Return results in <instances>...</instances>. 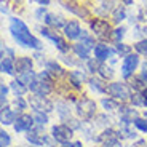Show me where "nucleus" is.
<instances>
[{
    "label": "nucleus",
    "mask_w": 147,
    "mask_h": 147,
    "mask_svg": "<svg viewBox=\"0 0 147 147\" xmlns=\"http://www.w3.org/2000/svg\"><path fill=\"white\" fill-rule=\"evenodd\" d=\"M10 34L11 37L18 42L21 47H26V48H35V50H40L42 43L38 38L32 35L27 29V26L21 19L18 18H11V26H10Z\"/></svg>",
    "instance_id": "nucleus-1"
},
{
    "label": "nucleus",
    "mask_w": 147,
    "mask_h": 147,
    "mask_svg": "<svg viewBox=\"0 0 147 147\" xmlns=\"http://www.w3.org/2000/svg\"><path fill=\"white\" fill-rule=\"evenodd\" d=\"M94 110H96V104L94 101L91 99H82L77 102V114L80 115L83 120H88V118H91L93 115H94Z\"/></svg>",
    "instance_id": "nucleus-2"
},
{
    "label": "nucleus",
    "mask_w": 147,
    "mask_h": 147,
    "mask_svg": "<svg viewBox=\"0 0 147 147\" xmlns=\"http://www.w3.org/2000/svg\"><path fill=\"white\" fill-rule=\"evenodd\" d=\"M138 64H139V56L138 55H128L123 59V64H121V75L123 78H129L133 75V72L136 70Z\"/></svg>",
    "instance_id": "nucleus-3"
},
{
    "label": "nucleus",
    "mask_w": 147,
    "mask_h": 147,
    "mask_svg": "<svg viewBox=\"0 0 147 147\" xmlns=\"http://www.w3.org/2000/svg\"><path fill=\"white\" fill-rule=\"evenodd\" d=\"M29 88H30V91H34L38 96H47L48 93L51 91L50 83H48L47 80H43V78H40L38 75H35V78L29 83Z\"/></svg>",
    "instance_id": "nucleus-4"
},
{
    "label": "nucleus",
    "mask_w": 147,
    "mask_h": 147,
    "mask_svg": "<svg viewBox=\"0 0 147 147\" xmlns=\"http://www.w3.org/2000/svg\"><path fill=\"white\" fill-rule=\"evenodd\" d=\"M107 91L110 93V96H114L115 99H128L131 96L129 88L125 83H110L107 86Z\"/></svg>",
    "instance_id": "nucleus-5"
},
{
    "label": "nucleus",
    "mask_w": 147,
    "mask_h": 147,
    "mask_svg": "<svg viewBox=\"0 0 147 147\" xmlns=\"http://www.w3.org/2000/svg\"><path fill=\"white\" fill-rule=\"evenodd\" d=\"M51 133H53V138H55L58 142H63V144H66L67 141H70V138H72V129H70L67 125L53 126Z\"/></svg>",
    "instance_id": "nucleus-6"
},
{
    "label": "nucleus",
    "mask_w": 147,
    "mask_h": 147,
    "mask_svg": "<svg viewBox=\"0 0 147 147\" xmlns=\"http://www.w3.org/2000/svg\"><path fill=\"white\" fill-rule=\"evenodd\" d=\"M29 104L35 110H40V112H42V110H45V112H51V110H53V104L50 102L48 99H45L43 96H38V94L30 96Z\"/></svg>",
    "instance_id": "nucleus-7"
},
{
    "label": "nucleus",
    "mask_w": 147,
    "mask_h": 147,
    "mask_svg": "<svg viewBox=\"0 0 147 147\" xmlns=\"http://www.w3.org/2000/svg\"><path fill=\"white\" fill-rule=\"evenodd\" d=\"M26 138H27V141H29L30 144H34V146H43V144L48 142L47 134H45V133L42 131L40 128H35V129H30V131H27Z\"/></svg>",
    "instance_id": "nucleus-8"
},
{
    "label": "nucleus",
    "mask_w": 147,
    "mask_h": 147,
    "mask_svg": "<svg viewBox=\"0 0 147 147\" xmlns=\"http://www.w3.org/2000/svg\"><path fill=\"white\" fill-rule=\"evenodd\" d=\"M40 34H42L43 37H47V38H50V40H51L53 43L56 45V48H58V50H59L61 53H66L67 50H69V47H67V43H66V42H64V40H63V38H61L59 35L53 34L51 30L43 29V27H42V29H40Z\"/></svg>",
    "instance_id": "nucleus-9"
},
{
    "label": "nucleus",
    "mask_w": 147,
    "mask_h": 147,
    "mask_svg": "<svg viewBox=\"0 0 147 147\" xmlns=\"http://www.w3.org/2000/svg\"><path fill=\"white\" fill-rule=\"evenodd\" d=\"M34 125V117L30 115H21L18 117V120L15 121V131L22 133V131H30Z\"/></svg>",
    "instance_id": "nucleus-10"
},
{
    "label": "nucleus",
    "mask_w": 147,
    "mask_h": 147,
    "mask_svg": "<svg viewBox=\"0 0 147 147\" xmlns=\"http://www.w3.org/2000/svg\"><path fill=\"white\" fill-rule=\"evenodd\" d=\"M91 29L96 35H99V37H104L106 34L110 32V26L104 19H94V21H91Z\"/></svg>",
    "instance_id": "nucleus-11"
},
{
    "label": "nucleus",
    "mask_w": 147,
    "mask_h": 147,
    "mask_svg": "<svg viewBox=\"0 0 147 147\" xmlns=\"http://www.w3.org/2000/svg\"><path fill=\"white\" fill-rule=\"evenodd\" d=\"M64 34H66V37H67V38H70V40H75V38H78V37L82 35V30H80L78 22H77V21L67 22L66 26H64Z\"/></svg>",
    "instance_id": "nucleus-12"
},
{
    "label": "nucleus",
    "mask_w": 147,
    "mask_h": 147,
    "mask_svg": "<svg viewBox=\"0 0 147 147\" xmlns=\"http://www.w3.org/2000/svg\"><path fill=\"white\" fill-rule=\"evenodd\" d=\"M63 2V5L67 8V10L70 11V13H75V15H78V16H83V18H86L88 16V13L83 10V8L80 7V5L75 2V0H61Z\"/></svg>",
    "instance_id": "nucleus-13"
},
{
    "label": "nucleus",
    "mask_w": 147,
    "mask_h": 147,
    "mask_svg": "<svg viewBox=\"0 0 147 147\" xmlns=\"http://www.w3.org/2000/svg\"><path fill=\"white\" fill-rule=\"evenodd\" d=\"M16 70L21 75L27 72H32V61H30V58H19L16 61Z\"/></svg>",
    "instance_id": "nucleus-14"
},
{
    "label": "nucleus",
    "mask_w": 147,
    "mask_h": 147,
    "mask_svg": "<svg viewBox=\"0 0 147 147\" xmlns=\"http://www.w3.org/2000/svg\"><path fill=\"white\" fill-rule=\"evenodd\" d=\"M43 21H45V24H48V26H51V27H56V29H58V27L66 26V24H64V19L61 18V16L53 15V13H48V15H45Z\"/></svg>",
    "instance_id": "nucleus-15"
},
{
    "label": "nucleus",
    "mask_w": 147,
    "mask_h": 147,
    "mask_svg": "<svg viewBox=\"0 0 147 147\" xmlns=\"http://www.w3.org/2000/svg\"><path fill=\"white\" fill-rule=\"evenodd\" d=\"M112 50H110L107 45H96L94 47V56H96V59H99V61H104V59H107V56L109 55H112Z\"/></svg>",
    "instance_id": "nucleus-16"
},
{
    "label": "nucleus",
    "mask_w": 147,
    "mask_h": 147,
    "mask_svg": "<svg viewBox=\"0 0 147 147\" xmlns=\"http://www.w3.org/2000/svg\"><path fill=\"white\" fill-rule=\"evenodd\" d=\"M16 120H18V118H16V112L8 110L7 107L2 109V123H3V125H11V123H15Z\"/></svg>",
    "instance_id": "nucleus-17"
},
{
    "label": "nucleus",
    "mask_w": 147,
    "mask_h": 147,
    "mask_svg": "<svg viewBox=\"0 0 147 147\" xmlns=\"http://www.w3.org/2000/svg\"><path fill=\"white\" fill-rule=\"evenodd\" d=\"M2 72L8 74V75H15L16 67L13 66V61H11V58L3 56V59H2Z\"/></svg>",
    "instance_id": "nucleus-18"
},
{
    "label": "nucleus",
    "mask_w": 147,
    "mask_h": 147,
    "mask_svg": "<svg viewBox=\"0 0 147 147\" xmlns=\"http://www.w3.org/2000/svg\"><path fill=\"white\" fill-rule=\"evenodd\" d=\"M74 51L77 53V56L82 58V59H88V56H90V48L86 47V45H83V43L74 45Z\"/></svg>",
    "instance_id": "nucleus-19"
},
{
    "label": "nucleus",
    "mask_w": 147,
    "mask_h": 147,
    "mask_svg": "<svg viewBox=\"0 0 147 147\" xmlns=\"http://www.w3.org/2000/svg\"><path fill=\"white\" fill-rule=\"evenodd\" d=\"M70 80H72V85L75 86V88H80L82 86V82L85 80V75L82 72H77V70H72L70 72Z\"/></svg>",
    "instance_id": "nucleus-20"
},
{
    "label": "nucleus",
    "mask_w": 147,
    "mask_h": 147,
    "mask_svg": "<svg viewBox=\"0 0 147 147\" xmlns=\"http://www.w3.org/2000/svg\"><path fill=\"white\" fill-rule=\"evenodd\" d=\"M11 90L16 93V96H22L24 93L27 91V88L22 85L21 80H15V82H11Z\"/></svg>",
    "instance_id": "nucleus-21"
},
{
    "label": "nucleus",
    "mask_w": 147,
    "mask_h": 147,
    "mask_svg": "<svg viewBox=\"0 0 147 147\" xmlns=\"http://www.w3.org/2000/svg\"><path fill=\"white\" fill-rule=\"evenodd\" d=\"M126 16V11H125V7H117L114 10V16H112V19H114V22H120L123 21Z\"/></svg>",
    "instance_id": "nucleus-22"
},
{
    "label": "nucleus",
    "mask_w": 147,
    "mask_h": 147,
    "mask_svg": "<svg viewBox=\"0 0 147 147\" xmlns=\"http://www.w3.org/2000/svg\"><path fill=\"white\" fill-rule=\"evenodd\" d=\"M34 120H35L37 123H40V125H45V123H48L47 114H43V112H40V110H35V112H34Z\"/></svg>",
    "instance_id": "nucleus-23"
},
{
    "label": "nucleus",
    "mask_w": 147,
    "mask_h": 147,
    "mask_svg": "<svg viewBox=\"0 0 147 147\" xmlns=\"http://www.w3.org/2000/svg\"><path fill=\"white\" fill-rule=\"evenodd\" d=\"M47 70L51 74H63V67L59 66V64H56L55 61H50V63H47Z\"/></svg>",
    "instance_id": "nucleus-24"
},
{
    "label": "nucleus",
    "mask_w": 147,
    "mask_h": 147,
    "mask_svg": "<svg viewBox=\"0 0 147 147\" xmlns=\"http://www.w3.org/2000/svg\"><path fill=\"white\" fill-rule=\"evenodd\" d=\"M134 48H136V51L139 53V55L147 56V38H144V40L138 42V43L134 45Z\"/></svg>",
    "instance_id": "nucleus-25"
},
{
    "label": "nucleus",
    "mask_w": 147,
    "mask_h": 147,
    "mask_svg": "<svg viewBox=\"0 0 147 147\" xmlns=\"http://www.w3.org/2000/svg\"><path fill=\"white\" fill-rule=\"evenodd\" d=\"M90 83H91V88L96 90V91H99V93L107 91V86H104V85L101 83L99 80H94V78H91V80H90Z\"/></svg>",
    "instance_id": "nucleus-26"
},
{
    "label": "nucleus",
    "mask_w": 147,
    "mask_h": 147,
    "mask_svg": "<svg viewBox=\"0 0 147 147\" xmlns=\"http://www.w3.org/2000/svg\"><path fill=\"white\" fill-rule=\"evenodd\" d=\"M98 72H99L104 78H110L112 75H114V72H112V67L104 66V64H101V67H99V70H98Z\"/></svg>",
    "instance_id": "nucleus-27"
},
{
    "label": "nucleus",
    "mask_w": 147,
    "mask_h": 147,
    "mask_svg": "<svg viewBox=\"0 0 147 147\" xmlns=\"http://www.w3.org/2000/svg\"><path fill=\"white\" fill-rule=\"evenodd\" d=\"M10 142H11V139H10V136H8V133L2 129V131H0V147H8Z\"/></svg>",
    "instance_id": "nucleus-28"
},
{
    "label": "nucleus",
    "mask_w": 147,
    "mask_h": 147,
    "mask_svg": "<svg viewBox=\"0 0 147 147\" xmlns=\"http://www.w3.org/2000/svg\"><path fill=\"white\" fill-rule=\"evenodd\" d=\"M80 38H82V43H83V45H86L88 48L94 47V40H93V38L88 35V34H85L83 30H82V35H80Z\"/></svg>",
    "instance_id": "nucleus-29"
},
{
    "label": "nucleus",
    "mask_w": 147,
    "mask_h": 147,
    "mask_svg": "<svg viewBox=\"0 0 147 147\" xmlns=\"http://www.w3.org/2000/svg\"><path fill=\"white\" fill-rule=\"evenodd\" d=\"M104 147H121V142L117 138H107L104 141Z\"/></svg>",
    "instance_id": "nucleus-30"
},
{
    "label": "nucleus",
    "mask_w": 147,
    "mask_h": 147,
    "mask_svg": "<svg viewBox=\"0 0 147 147\" xmlns=\"http://www.w3.org/2000/svg\"><path fill=\"white\" fill-rule=\"evenodd\" d=\"M123 35H125V27H120V29H115L114 32H112V37H114V40L117 42V43H120V40L123 38Z\"/></svg>",
    "instance_id": "nucleus-31"
},
{
    "label": "nucleus",
    "mask_w": 147,
    "mask_h": 147,
    "mask_svg": "<svg viewBox=\"0 0 147 147\" xmlns=\"http://www.w3.org/2000/svg\"><path fill=\"white\" fill-rule=\"evenodd\" d=\"M134 125H136V128H139L141 131L147 133V120H144V118H134Z\"/></svg>",
    "instance_id": "nucleus-32"
},
{
    "label": "nucleus",
    "mask_w": 147,
    "mask_h": 147,
    "mask_svg": "<svg viewBox=\"0 0 147 147\" xmlns=\"http://www.w3.org/2000/svg\"><path fill=\"white\" fill-rule=\"evenodd\" d=\"M117 51L120 53V56H121V55H126V56H128V53L131 51V48H129L128 45H125V43H117Z\"/></svg>",
    "instance_id": "nucleus-33"
},
{
    "label": "nucleus",
    "mask_w": 147,
    "mask_h": 147,
    "mask_svg": "<svg viewBox=\"0 0 147 147\" xmlns=\"http://www.w3.org/2000/svg\"><path fill=\"white\" fill-rule=\"evenodd\" d=\"M102 106H104V109L112 110V109H115V107H117V104H115L112 99H102Z\"/></svg>",
    "instance_id": "nucleus-34"
},
{
    "label": "nucleus",
    "mask_w": 147,
    "mask_h": 147,
    "mask_svg": "<svg viewBox=\"0 0 147 147\" xmlns=\"http://www.w3.org/2000/svg\"><path fill=\"white\" fill-rule=\"evenodd\" d=\"M15 104H16V106H19V109H26V107H27V102H26L24 99H22L21 96H16Z\"/></svg>",
    "instance_id": "nucleus-35"
},
{
    "label": "nucleus",
    "mask_w": 147,
    "mask_h": 147,
    "mask_svg": "<svg viewBox=\"0 0 147 147\" xmlns=\"http://www.w3.org/2000/svg\"><path fill=\"white\" fill-rule=\"evenodd\" d=\"M131 85H133V86H134L136 90H141V88H142V86H144L146 83H144V80H142V78H134V82H133Z\"/></svg>",
    "instance_id": "nucleus-36"
},
{
    "label": "nucleus",
    "mask_w": 147,
    "mask_h": 147,
    "mask_svg": "<svg viewBox=\"0 0 147 147\" xmlns=\"http://www.w3.org/2000/svg\"><path fill=\"white\" fill-rule=\"evenodd\" d=\"M141 78L144 80V83H147V61L142 64V74H141Z\"/></svg>",
    "instance_id": "nucleus-37"
},
{
    "label": "nucleus",
    "mask_w": 147,
    "mask_h": 147,
    "mask_svg": "<svg viewBox=\"0 0 147 147\" xmlns=\"http://www.w3.org/2000/svg\"><path fill=\"white\" fill-rule=\"evenodd\" d=\"M63 147H82V142H72V144H70V142L67 144V142H66Z\"/></svg>",
    "instance_id": "nucleus-38"
},
{
    "label": "nucleus",
    "mask_w": 147,
    "mask_h": 147,
    "mask_svg": "<svg viewBox=\"0 0 147 147\" xmlns=\"http://www.w3.org/2000/svg\"><path fill=\"white\" fill-rule=\"evenodd\" d=\"M131 147H147V146H146V141H138V142H134Z\"/></svg>",
    "instance_id": "nucleus-39"
},
{
    "label": "nucleus",
    "mask_w": 147,
    "mask_h": 147,
    "mask_svg": "<svg viewBox=\"0 0 147 147\" xmlns=\"http://www.w3.org/2000/svg\"><path fill=\"white\" fill-rule=\"evenodd\" d=\"M43 13H45V8H43V7H42V8H38V10H37V16H38V18H40V16L43 15Z\"/></svg>",
    "instance_id": "nucleus-40"
},
{
    "label": "nucleus",
    "mask_w": 147,
    "mask_h": 147,
    "mask_svg": "<svg viewBox=\"0 0 147 147\" xmlns=\"http://www.w3.org/2000/svg\"><path fill=\"white\" fill-rule=\"evenodd\" d=\"M37 2H38L40 5H48L50 3V0H37Z\"/></svg>",
    "instance_id": "nucleus-41"
},
{
    "label": "nucleus",
    "mask_w": 147,
    "mask_h": 147,
    "mask_svg": "<svg viewBox=\"0 0 147 147\" xmlns=\"http://www.w3.org/2000/svg\"><path fill=\"white\" fill-rule=\"evenodd\" d=\"M123 3H125V5H131L133 0H123Z\"/></svg>",
    "instance_id": "nucleus-42"
},
{
    "label": "nucleus",
    "mask_w": 147,
    "mask_h": 147,
    "mask_svg": "<svg viewBox=\"0 0 147 147\" xmlns=\"http://www.w3.org/2000/svg\"><path fill=\"white\" fill-rule=\"evenodd\" d=\"M142 94H144V96H146V98H147V88H144V91H142Z\"/></svg>",
    "instance_id": "nucleus-43"
}]
</instances>
